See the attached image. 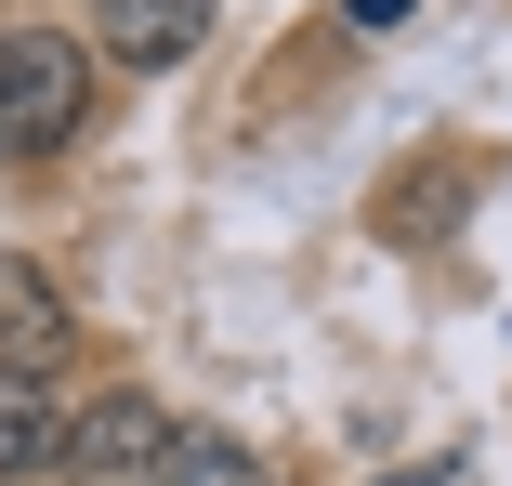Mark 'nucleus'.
I'll list each match as a JSON object with an SVG mask.
<instances>
[{"mask_svg": "<svg viewBox=\"0 0 512 486\" xmlns=\"http://www.w3.org/2000/svg\"><path fill=\"white\" fill-rule=\"evenodd\" d=\"M92 40H106V66L158 79V66H184L211 40V0H92Z\"/></svg>", "mask_w": 512, "mask_h": 486, "instance_id": "7ed1b4c3", "label": "nucleus"}, {"mask_svg": "<svg viewBox=\"0 0 512 486\" xmlns=\"http://www.w3.org/2000/svg\"><path fill=\"white\" fill-rule=\"evenodd\" d=\"M92 132V53L66 27H0V158H53Z\"/></svg>", "mask_w": 512, "mask_h": 486, "instance_id": "f257e3e1", "label": "nucleus"}, {"mask_svg": "<svg viewBox=\"0 0 512 486\" xmlns=\"http://www.w3.org/2000/svg\"><path fill=\"white\" fill-rule=\"evenodd\" d=\"M342 14H355V27H407L421 0H342Z\"/></svg>", "mask_w": 512, "mask_h": 486, "instance_id": "0eeeda50", "label": "nucleus"}, {"mask_svg": "<svg viewBox=\"0 0 512 486\" xmlns=\"http://www.w3.org/2000/svg\"><path fill=\"white\" fill-rule=\"evenodd\" d=\"M171 486H276V460L250 434H184L171 447Z\"/></svg>", "mask_w": 512, "mask_h": 486, "instance_id": "423d86ee", "label": "nucleus"}, {"mask_svg": "<svg viewBox=\"0 0 512 486\" xmlns=\"http://www.w3.org/2000/svg\"><path fill=\"white\" fill-rule=\"evenodd\" d=\"M79 408L53 395V368H0V473H66Z\"/></svg>", "mask_w": 512, "mask_h": 486, "instance_id": "20e7f679", "label": "nucleus"}, {"mask_svg": "<svg viewBox=\"0 0 512 486\" xmlns=\"http://www.w3.org/2000/svg\"><path fill=\"white\" fill-rule=\"evenodd\" d=\"M171 447H184V421L158 408V395H92L79 408V434H66V486H171Z\"/></svg>", "mask_w": 512, "mask_h": 486, "instance_id": "f03ea898", "label": "nucleus"}, {"mask_svg": "<svg viewBox=\"0 0 512 486\" xmlns=\"http://www.w3.org/2000/svg\"><path fill=\"white\" fill-rule=\"evenodd\" d=\"M381 486H473V473H447V460H434V473H381Z\"/></svg>", "mask_w": 512, "mask_h": 486, "instance_id": "6e6552de", "label": "nucleus"}, {"mask_svg": "<svg viewBox=\"0 0 512 486\" xmlns=\"http://www.w3.org/2000/svg\"><path fill=\"white\" fill-rule=\"evenodd\" d=\"M66 355V303L40 263H0V368H53Z\"/></svg>", "mask_w": 512, "mask_h": 486, "instance_id": "39448f33", "label": "nucleus"}]
</instances>
